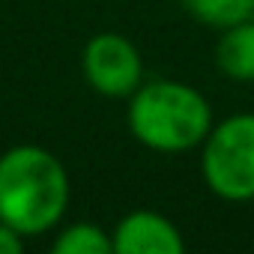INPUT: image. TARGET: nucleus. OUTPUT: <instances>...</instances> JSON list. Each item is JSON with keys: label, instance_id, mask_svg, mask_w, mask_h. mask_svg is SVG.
<instances>
[{"label": "nucleus", "instance_id": "f257e3e1", "mask_svg": "<svg viewBox=\"0 0 254 254\" xmlns=\"http://www.w3.org/2000/svg\"><path fill=\"white\" fill-rule=\"evenodd\" d=\"M69 197V171L51 150L18 144L0 156V221L24 239L57 230Z\"/></svg>", "mask_w": 254, "mask_h": 254}, {"label": "nucleus", "instance_id": "f03ea898", "mask_svg": "<svg viewBox=\"0 0 254 254\" xmlns=\"http://www.w3.org/2000/svg\"><path fill=\"white\" fill-rule=\"evenodd\" d=\"M126 126L141 147L174 156L197 150L215 126V117L209 99L197 87L174 78H156L144 81L129 96Z\"/></svg>", "mask_w": 254, "mask_h": 254}, {"label": "nucleus", "instance_id": "7ed1b4c3", "mask_svg": "<svg viewBox=\"0 0 254 254\" xmlns=\"http://www.w3.org/2000/svg\"><path fill=\"white\" fill-rule=\"evenodd\" d=\"M200 177L221 200H254V114H230L209 129L200 144Z\"/></svg>", "mask_w": 254, "mask_h": 254}, {"label": "nucleus", "instance_id": "20e7f679", "mask_svg": "<svg viewBox=\"0 0 254 254\" xmlns=\"http://www.w3.org/2000/svg\"><path fill=\"white\" fill-rule=\"evenodd\" d=\"M81 72L87 84L105 99H129L144 84V57L132 39L105 30L81 51Z\"/></svg>", "mask_w": 254, "mask_h": 254}, {"label": "nucleus", "instance_id": "39448f33", "mask_svg": "<svg viewBox=\"0 0 254 254\" xmlns=\"http://www.w3.org/2000/svg\"><path fill=\"white\" fill-rule=\"evenodd\" d=\"M117 254H183L186 239L180 227L156 209L126 212L111 230Z\"/></svg>", "mask_w": 254, "mask_h": 254}, {"label": "nucleus", "instance_id": "423d86ee", "mask_svg": "<svg viewBox=\"0 0 254 254\" xmlns=\"http://www.w3.org/2000/svg\"><path fill=\"white\" fill-rule=\"evenodd\" d=\"M215 63L221 75L233 81H254V18L221 30V39L215 45Z\"/></svg>", "mask_w": 254, "mask_h": 254}, {"label": "nucleus", "instance_id": "0eeeda50", "mask_svg": "<svg viewBox=\"0 0 254 254\" xmlns=\"http://www.w3.org/2000/svg\"><path fill=\"white\" fill-rule=\"evenodd\" d=\"M51 251L54 254H111L114 239L96 221H72L66 227H57Z\"/></svg>", "mask_w": 254, "mask_h": 254}, {"label": "nucleus", "instance_id": "6e6552de", "mask_svg": "<svg viewBox=\"0 0 254 254\" xmlns=\"http://www.w3.org/2000/svg\"><path fill=\"white\" fill-rule=\"evenodd\" d=\"M189 15L206 27H233L254 15V0H183Z\"/></svg>", "mask_w": 254, "mask_h": 254}, {"label": "nucleus", "instance_id": "1a4fd4ad", "mask_svg": "<svg viewBox=\"0 0 254 254\" xmlns=\"http://www.w3.org/2000/svg\"><path fill=\"white\" fill-rule=\"evenodd\" d=\"M21 251H24V236L0 221V254H21Z\"/></svg>", "mask_w": 254, "mask_h": 254}]
</instances>
